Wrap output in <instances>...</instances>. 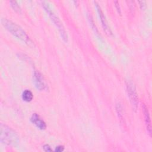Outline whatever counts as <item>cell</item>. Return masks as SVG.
<instances>
[{
  "label": "cell",
  "instance_id": "7c38bea8",
  "mask_svg": "<svg viewBox=\"0 0 152 152\" xmlns=\"http://www.w3.org/2000/svg\"><path fill=\"white\" fill-rule=\"evenodd\" d=\"M43 150L45 151H52V148H50V147L48 145V144H45L43 146Z\"/></svg>",
  "mask_w": 152,
  "mask_h": 152
},
{
  "label": "cell",
  "instance_id": "7a4b0ae2",
  "mask_svg": "<svg viewBox=\"0 0 152 152\" xmlns=\"http://www.w3.org/2000/svg\"><path fill=\"white\" fill-rule=\"evenodd\" d=\"M1 142L7 145H15L19 142V137L17 133L9 126L1 125Z\"/></svg>",
  "mask_w": 152,
  "mask_h": 152
},
{
  "label": "cell",
  "instance_id": "4fadbf2b",
  "mask_svg": "<svg viewBox=\"0 0 152 152\" xmlns=\"http://www.w3.org/2000/svg\"><path fill=\"white\" fill-rule=\"evenodd\" d=\"M64 150V147L63 145H58L55 148V151L57 152H61Z\"/></svg>",
  "mask_w": 152,
  "mask_h": 152
},
{
  "label": "cell",
  "instance_id": "30bf717a",
  "mask_svg": "<svg viewBox=\"0 0 152 152\" xmlns=\"http://www.w3.org/2000/svg\"><path fill=\"white\" fill-rule=\"evenodd\" d=\"M10 4H11V6L12 7V8H13V10L14 11H15L17 12H20L21 8L16 1H10Z\"/></svg>",
  "mask_w": 152,
  "mask_h": 152
},
{
  "label": "cell",
  "instance_id": "ba28073f",
  "mask_svg": "<svg viewBox=\"0 0 152 152\" xmlns=\"http://www.w3.org/2000/svg\"><path fill=\"white\" fill-rule=\"evenodd\" d=\"M142 110L144 113V121H145V124L146 126L147 130L150 135L151 134V120L150 117V114L148 112V110L147 107L143 105L142 106Z\"/></svg>",
  "mask_w": 152,
  "mask_h": 152
},
{
  "label": "cell",
  "instance_id": "277c9868",
  "mask_svg": "<svg viewBox=\"0 0 152 152\" xmlns=\"http://www.w3.org/2000/svg\"><path fill=\"white\" fill-rule=\"evenodd\" d=\"M126 90H127L128 96L129 98L130 102L132 106V109L136 111L138 105V99L135 87L132 83L131 82L127 83Z\"/></svg>",
  "mask_w": 152,
  "mask_h": 152
},
{
  "label": "cell",
  "instance_id": "9c48e42d",
  "mask_svg": "<svg viewBox=\"0 0 152 152\" xmlns=\"http://www.w3.org/2000/svg\"><path fill=\"white\" fill-rule=\"evenodd\" d=\"M33 98V93L29 90H25L22 93V99L24 101L29 102L32 100Z\"/></svg>",
  "mask_w": 152,
  "mask_h": 152
},
{
  "label": "cell",
  "instance_id": "6da1fadb",
  "mask_svg": "<svg viewBox=\"0 0 152 152\" xmlns=\"http://www.w3.org/2000/svg\"><path fill=\"white\" fill-rule=\"evenodd\" d=\"M1 23L4 27L15 37L22 40L30 46H33V42L26 33L16 23L6 18H2Z\"/></svg>",
  "mask_w": 152,
  "mask_h": 152
},
{
  "label": "cell",
  "instance_id": "3957f363",
  "mask_svg": "<svg viewBox=\"0 0 152 152\" xmlns=\"http://www.w3.org/2000/svg\"><path fill=\"white\" fill-rule=\"evenodd\" d=\"M42 7H43V8L45 9V10L46 11V12L48 13V14L50 17L52 21L53 22L55 25L58 28V31L61 34L62 39H63V40L65 42H67V40H68L67 34L66 33V31H65L62 23L61 22L60 20L59 19V18L55 14V13L51 10V8H50L49 5H48V4L47 2L43 1V2H42Z\"/></svg>",
  "mask_w": 152,
  "mask_h": 152
},
{
  "label": "cell",
  "instance_id": "5bb4252c",
  "mask_svg": "<svg viewBox=\"0 0 152 152\" xmlns=\"http://www.w3.org/2000/svg\"><path fill=\"white\" fill-rule=\"evenodd\" d=\"M115 4H116V8H117V10L118 11V12H119V13H121V11H120V8H119V5L118 4V1H115Z\"/></svg>",
  "mask_w": 152,
  "mask_h": 152
},
{
  "label": "cell",
  "instance_id": "5b68a950",
  "mask_svg": "<svg viewBox=\"0 0 152 152\" xmlns=\"http://www.w3.org/2000/svg\"><path fill=\"white\" fill-rule=\"evenodd\" d=\"M33 83L35 87L40 91L46 90L48 89V85L43 75L39 71H35L34 73Z\"/></svg>",
  "mask_w": 152,
  "mask_h": 152
},
{
  "label": "cell",
  "instance_id": "8fae6325",
  "mask_svg": "<svg viewBox=\"0 0 152 152\" xmlns=\"http://www.w3.org/2000/svg\"><path fill=\"white\" fill-rule=\"evenodd\" d=\"M116 111L118 115V117L120 119H123V114H122V108L120 103H118L116 104Z\"/></svg>",
  "mask_w": 152,
  "mask_h": 152
},
{
  "label": "cell",
  "instance_id": "8992f818",
  "mask_svg": "<svg viewBox=\"0 0 152 152\" xmlns=\"http://www.w3.org/2000/svg\"><path fill=\"white\" fill-rule=\"evenodd\" d=\"M95 4H96V7L97 8V12L99 14V17H100L102 24L103 27L104 28V30L105 31V32L107 34L112 35V31H111V30H110V28H109V26L107 24L106 17L104 15V14H103V12H102V11L101 10L100 7L96 2H95Z\"/></svg>",
  "mask_w": 152,
  "mask_h": 152
},
{
  "label": "cell",
  "instance_id": "52a82bcc",
  "mask_svg": "<svg viewBox=\"0 0 152 152\" xmlns=\"http://www.w3.org/2000/svg\"><path fill=\"white\" fill-rule=\"evenodd\" d=\"M31 122L34 124L40 129H45L46 128L45 122L41 119L40 116L37 113H33L30 118Z\"/></svg>",
  "mask_w": 152,
  "mask_h": 152
}]
</instances>
